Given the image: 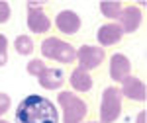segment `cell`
<instances>
[{
  "mask_svg": "<svg viewBox=\"0 0 147 123\" xmlns=\"http://www.w3.org/2000/svg\"><path fill=\"white\" fill-rule=\"evenodd\" d=\"M10 104H12V100H10V96L6 94V92H0V119H2V115L10 110Z\"/></svg>",
  "mask_w": 147,
  "mask_h": 123,
  "instance_id": "obj_19",
  "label": "cell"
},
{
  "mask_svg": "<svg viewBox=\"0 0 147 123\" xmlns=\"http://www.w3.org/2000/svg\"><path fill=\"white\" fill-rule=\"evenodd\" d=\"M41 57L47 61H55L61 65H73L77 63V47L69 43L65 39L57 37V35H49L41 41Z\"/></svg>",
  "mask_w": 147,
  "mask_h": 123,
  "instance_id": "obj_3",
  "label": "cell"
},
{
  "mask_svg": "<svg viewBox=\"0 0 147 123\" xmlns=\"http://www.w3.org/2000/svg\"><path fill=\"white\" fill-rule=\"evenodd\" d=\"M10 16H12L10 4H8V2H0V25L8 22V20H10Z\"/></svg>",
  "mask_w": 147,
  "mask_h": 123,
  "instance_id": "obj_18",
  "label": "cell"
},
{
  "mask_svg": "<svg viewBox=\"0 0 147 123\" xmlns=\"http://www.w3.org/2000/svg\"><path fill=\"white\" fill-rule=\"evenodd\" d=\"M16 123H59L61 115L57 110L55 102H51L45 96L30 94L26 96L14 113Z\"/></svg>",
  "mask_w": 147,
  "mask_h": 123,
  "instance_id": "obj_1",
  "label": "cell"
},
{
  "mask_svg": "<svg viewBox=\"0 0 147 123\" xmlns=\"http://www.w3.org/2000/svg\"><path fill=\"white\" fill-rule=\"evenodd\" d=\"M47 67H49V65H47L43 59H32V61L28 63L26 70H28V74H30V76H35V78H39Z\"/></svg>",
  "mask_w": 147,
  "mask_h": 123,
  "instance_id": "obj_16",
  "label": "cell"
},
{
  "mask_svg": "<svg viewBox=\"0 0 147 123\" xmlns=\"http://www.w3.org/2000/svg\"><path fill=\"white\" fill-rule=\"evenodd\" d=\"M53 25L57 27V31L63 35H77L82 27V20L75 10H61L57 12Z\"/></svg>",
  "mask_w": 147,
  "mask_h": 123,
  "instance_id": "obj_8",
  "label": "cell"
},
{
  "mask_svg": "<svg viewBox=\"0 0 147 123\" xmlns=\"http://www.w3.org/2000/svg\"><path fill=\"white\" fill-rule=\"evenodd\" d=\"M8 63V37L0 33V67H6Z\"/></svg>",
  "mask_w": 147,
  "mask_h": 123,
  "instance_id": "obj_17",
  "label": "cell"
},
{
  "mask_svg": "<svg viewBox=\"0 0 147 123\" xmlns=\"http://www.w3.org/2000/svg\"><path fill=\"white\" fill-rule=\"evenodd\" d=\"M124 110V98L118 86H106L100 94L98 123H116Z\"/></svg>",
  "mask_w": 147,
  "mask_h": 123,
  "instance_id": "obj_4",
  "label": "cell"
},
{
  "mask_svg": "<svg viewBox=\"0 0 147 123\" xmlns=\"http://www.w3.org/2000/svg\"><path fill=\"white\" fill-rule=\"evenodd\" d=\"M141 22H143V12H141V6H136V4H124V8L120 12L118 20H116L120 29L124 31V35L136 33L141 27Z\"/></svg>",
  "mask_w": 147,
  "mask_h": 123,
  "instance_id": "obj_7",
  "label": "cell"
},
{
  "mask_svg": "<svg viewBox=\"0 0 147 123\" xmlns=\"http://www.w3.org/2000/svg\"><path fill=\"white\" fill-rule=\"evenodd\" d=\"M0 123H10V121H6V119H0Z\"/></svg>",
  "mask_w": 147,
  "mask_h": 123,
  "instance_id": "obj_21",
  "label": "cell"
},
{
  "mask_svg": "<svg viewBox=\"0 0 147 123\" xmlns=\"http://www.w3.org/2000/svg\"><path fill=\"white\" fill-rule=\"evenodd\" d=\"M124 39V31L120 29V25L116 22H108L102 23L100 27L96 29V41H98V47L106 49V47H114Z\"/></svg>",
  "mask_w": 147,
  "mask_h": 123,
  "instance_id": "obj_11",
  "label": "cell"
},
{
  "mask_svg": "<svg viewBox=\"0 0 147 123\" xmlns=\"http://www.w3.org/2000/svg\"><path fill=\"white\" fill-rule=\"evenodd\" d=\"M122 8H124L122 2H100V4H98L100 14L104 16V18H108V20H118Z\"/></svg>",
  "mask_w": 147,
  "mask_h": 123,
  "instance_id": "obj_15",
  "label": "cell"
},
{
  "mask_svg": "<svg viewBox=\"0 0 147 123\" xmlns=\"http://www.w3.org/2000/svg\"><path fill=\"white\" fill-rule=\"evenodd\" d=\"M120 88V94H122V98L129 102H136V104H143L147 98V90H145V82L141 78H137L134 74H129L127 78L118 86Z\"/></svg>",
  "mask_w": 147,
  "mask_h": 123,
  "instance_id": "obj_9",
  "label": "cell"
},
{
  "mask_svg": "<svg viewBox=\"0 0 147 123\" xmlns=\"http://www.w3.org/2000/svg\"><path fill=\"white\" fill-rule=\"evenodd\" d=\"M57 106L61 108V121L63 123H82L88 115V104L84 98L75 94L73 90H61L57 94Z\"/></svg>",
  "mask_w": 147,
  "mask_h": 123,
  "instance_id": "obj_2",
  "label": "cell"
},
{
  "mask_svg": "<svg viewBox=\"0 0 147 123\" xmlns=\"http://www.w3.org/2000/svg\"><path fill=\"white\" fill-rule=\"evenodd\" d=\"M82 123H98V121H82Z\"/></svg>",
  "mask_w": 147,
  "mask_h": 123,
  "instance_id": "obj_22",
  "label": "cell"
},
{
  "mask_svg": "<svg viewBox=\"0 0 147 123\" xmlns=\"http://www.w3.org/2000/svg\"><path fill=\"white\" fill-rule=\"evenodd\" d=\"M104 61H106V49H102L98 45L84 43L77 47V67L82 70L92 72V70L100 68Z\"/></svg>",
  "mask_w": 147,
  "mask_h": 123,
  "instance_id": "obj_6",
  "label": "cell"
},
{
  "mask_svg": "<svg viewBox=\"0 0 147 123\" xmlns=\"http://www.w3.org/2000/svg\"><path fill=\"white\" fill-rule=\"evenodd\" d=\"M14 49H16V53L18 55H22V57H30V55H34V51H35V43H34V37L32 35H18L16 39H14Z\"/></svg>",
  "mask_w": 147,
  "mask_h": 123,
  "instance_id": "obj_14",
  "label": "cell"
},
{
  "mask_svg": "<svg viewBox=\"0 0 147 123\" xmlns=\"http://www.w3.org/2000/svg\"><path fill=\"white\" fill-rule=\"evenodd\" d=\"M26 25L34 35H47L53 27V22L45 12V4L41 2H28V16Z\"/></svg>",
  "mask_w": 147,
  "mask_h": 123,
  "instance_id": "obj_5",
  "label": "cell"
},
{
  "mask_svg": "<svg viewBox=\"0 0 147 123\" xmlns=\"http://www.w3.org/2000/svg\"><path fill=\"white\" fill-rule=\"evenodd\" d=\"M39 86L43 90H61L65 86V72L63 68H57V67H47L43 70V74L37 78Z\"/></svg>",
  "mask_w": 147,
  "mask_h": 123,
  "instance_id": "obj_13",
  "label": "cell"
},
{
  "mask_svg": "<svg viewBox=\"0 0 147 123\" xmlns=\"http://www.w3.org/2000/svg\"><path fill=\"white\" fill-rule=\"evenodd\" d=\"M108 74L116 84H122L131 74V61L124 53H114L108 61Z\"/></svg>",
  "mask_w": 147,
  "mask_h": 123,
  "instance_id": "obj_10",
  "label": "cell"
},
{
  "mask_svg": "<svg viewBox=\"0 0 147 123\" xmlns=\"http://www.w3.org/2000/svg\"><path fill=\"white\" fill-rule=\"evenodd\" d=\"M136 123H145V112L141 110V112L137 113V117H136Z\"/></svg>",
  "mask_w": 147,
  "mask_h": 123,
  "instance_id": "obj_20",
  "label": "cell"
},
{
  "mask_svg": "<svg viewBox=\"0 0 147 123\" xmlns=\"http://www.w3.org/2000/svg\"><path fill=\"white\" fill-rule=\"evenodd\" d=\"M69 84H71V88H73L75 94H86L94 86V78H92L90 72L75 67L71 70V74H69Z\"/></svg>",
  "mask_w": 147,
  "mask_h": 123,
  "instance_id": "obj_12",
  "label": "cell"
}]
</instances>
